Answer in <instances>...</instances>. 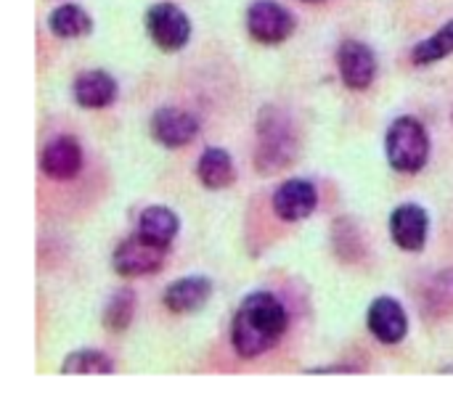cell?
I'll list each match as a JSON object with an SVG mask.
<instances>
[{"mask_svg":"<svg viewBox=\"0 0 453 410\" xmlns=\"http://www.w3.org/2000/svg\"><path fill=\"white\" fill-rule=\"evenodd\" d=\"M289 329V313L284 302L271 292H252L242 300L231 321L234 350L252 361L273 350Z\"/></svg>","mask_w":453,"mask_h":410,"instance_id":"1","label":"cell"},{"mask_svg":"<svg viewBox=\"0 0 453 410\" xmlns=\"http://www.w3.org/2000/svg\"><path fill=\"white\" fill-rule=\"evenodd\" d=\"M292 127H295L292 119L281 109L268 106L260 111V117H257V154H255L260 172H265V175L279 172L295 162L297 140H295Z\"/></svg>","mask_w":453,"mask_h":410,"instance_id":"2","label":"cell"},{"mask_svg":"<svg viewBox=\"0 0 453 410\" xmlns=\"http://www.w3.org/2000/svg\"><path fill=\"white\" fill-rule=\"evenodd\" d=\"M385 154L393 170L417 175L430 159V133L414 117H398L385 135Z\"/></svg>","mask_w":453,"mask_h":410,"instance_id":"3","label":"cell"},{"mask_svg":"<svg viewBox=\"0 0 453 410\" xmlns=\"http://www.w3.org/2000/svg\"><path fill=\"white\" fill-rule=\"evenodd\" d=\"M146 32L159 50L175 53L191 40V19L175 3H154L146 11Z\"/></svg>","mask_w":453,"mask_h":410,"instance_id":"4","label":"cell"},{"mask_svg":"<svg viewBox=\"0 0 453 410\" xmlns=\"http://www.w3.org/2000/svg\"><path fill=\"white\" fill-rule=\"evenodd\" d=\"M165 260H167V247H159L143 239L141 233H135L114 249L111 268L125 278H143L159 273Z\"/></svg>","mask_w":453,"mask_h":410,"instance_id":"5","label":"cell"},{"mask_svg":"<svg viewBox=\"0 0 453 410\" xmlns=\"http://www.w3.org/2000/svg\"><path fill=\"white\" fill-rule=\"evenodd\" d=\"M295 16L276 0H255L247 8V32L260 45H279L295 32Z\"/></svg>","mask_w":453,"mask_h":410,"instance_id":"6","label":"cell"},{"mask_svg":"<svg viewBox=\"0 0 453 410\" xmlns=\"http://www.w3.org/2000/svg\"><path fill=\"white\" fill-rule=\"evenodd\" d=\"M151 138L165 146V148H180L191 143L199 133V119L191 111L175 109V106H162L151 114L149 122Z\"/></svg>","mask_w":453,"mask_h":410,"instance_id":"7","label":"cell"},{"mask_svg":"<svg viewBox=\"0 0 453 410\" xmlns=\"http://www.w3.org/2000/svg\"><path fill=\"white\" fill-rule=\"evenodd\" d=\"M337 69L350 90H366L377 77L374 50L361 40H345L337 50Z\"/></svg>","mask_w":453,"mask_h":410,"instance_id":"8","label":"cell"},{"mask_svg":"<svg viewBox=\"0 0 453 410\" xmlns=\"http://www.w3.org/2000/svg\"><path fill=\"white\" fill-rule=\"evenodd\" d=\"M390 236L398 249L419 252L430 236V215L419 204H401L390 215Z\"/></svg>","mask_w":453,"mask_h":410,"instance_id":"9","label":"cell"},{"mask_svg":"<svg viewBox=\"0 0 453 410\" xmlns=\"http://www.w3.org/2000/svg\"><path fill=\"white\" fill-rule=\"evenodd\" d=\"M366 323H369V331L377 342L382 345H398L406 339L409 334V318H406V310L398 300L393 297H377L369 308V315H366Z\"/></svg>","mask_w":453,"mask_h":410,"instance_id":"10","label":"cell"},{"mask_svg":"<svg viewBox=\"0 0 453 410\" xmlns=\"http://www.w3.org/2000/svg\"><path fill=\"white\" fill-rule=\"evenodd\" d=\"M316 204H319V194H316L313 183L303 180V178L281 183L273 194V212L284 223H297V220L311 217Z\"/></svg>","mask_w":453,"mask_h":410,"instance_id":"11","label":"cell"},{"mask_svg":"<svg viewBox=\"0 0 453 410\" xmlns=\"http://www.w3.org/2000/svg\"><path fill=\"white\" fill-rule=\"evenodd\" d=\"M40 167L50 180H72L82 170V148L74 138L61 135L42 148Z\"/></svg>","mask_w":453,"mask_h":410,"instance_id":"12","label":"cell"},{"mask_svg":"<svg viewBox=\"0 0 453 410\" xmlns=\"http://www.w3.org/2000/svg\"><path fill=\"white\" fill-rule=\"evenodd\" d=\"M212 294V284L204 276H188V278H178L165 289V308L175 315H186V313H196L199 308L207 305Z\"/></svg>","mask_w":453,"mask_h":410,"instance_id":"13","label":"cell"},{"mask_svg":"<svg viewBox=\"0 0 453 410\" xmlns=\"http://www.w3.org/2000/svg\"><path fill=\"white\" fill-rule=\"evenodd\" d=\"M72 93L82 109H106L117 98V80L104 69H88L77 74Z\"/></svg>","mask_w":453,"mask_h":410,"instance_id":"14","label":"cell"},{"mask_svg":"<svg viewBox=\"0 0 453 410\" xmlns=\"http://www.w3.org/2000/svg\"><path fill=\"white\" fill-rule=\"evenodd\" d=\"M196 178L210 191H223L236 180L234 159L226 148H207L196 162Z\"/></svg>","mask_w":453,"mask_h":410,"instance_id":"15","label":"cell"},{"mask_svg":"<svg viewBox=\"0 0 453 410\" xmlns=\"http://www.w3.org/2000/svg\"><path fill=\"white\" fill-rule=\"evenodd\" d=\"M180 231V220L170 207H146L138 217V233L159 247H170Z\"/></svg>","mask_w":453,"mask_h":410,"instance_id":"16","label":"cell"},{"mask_svg":"<svg viewBox=\"0 0 453 410\" xmlns=\"http://www.w3.org/2000/svg\"><path fill=\"white\" fill-rule=\"evenodd\" d=\"M48 29L61 40H77L93 29V21H90V13L85 8H80L74 3H64V5L50 11Z\"/></svg>","mask_w":453,"mask_h":410,"instance_id":"17","label":"cell"},{"mask_svg":"<svg viewBox=\"0 0 453 410\" xmlns=\"http://www.w3.org/2000/svg\"><path fill=\"white\" fill-rule=\"evenodd\" d=\"M422 310L430 318H449L453 315V268L441 270L425 289Z\"/></svg>","mask_w":453,"mask_h":410,"instance_id":"18","label":"cell"},{"mask_svg":"<svg viewBox=\"0 0 453 410\" xmlns=\"http://www.w3.org/2000/svg\"><path fill=\"white\" fill-rule=\"evenodd\" d=\"M453 53V19L451 21H446L435 34H430L427 40H422V42H417V48L411 50V61L417 64V66H430V64H435V61H441V58H446V56H451Z\"/></svg>","mask_w":453,"mask_h":410,"instance_id":"19","label":"cell"},{"mask_svg":"<svg viewBox=\"0 0 453 410\" xmlns=\"http://www.w3.org/2000/svg\"><path fill=\"white\" fill-rule=\"evenodd\" d=\"M61 371L64 374H74V376H82V374L104 376V374H111L114 371V363H111V358L106 353H98V350H77V353H72V355L64 358Z\"/></svg>","mask_w":453,"mask_h":410,"instance_id":"20","label":"cell"},{"mask_svg":"<svg viewBox=\"0 0 453 410\" xmlns=\"http://www.w3.org/2000/svg\"><path fill=\"white\" fill-rule=\"evenodd\" d=\"M135 315V294L130 289H119L114 292V297L106 302L104 310V326L111 331H125L133 323Z\"/></svg>","mask_w":453,"mask_h":410,"instance_id":"21","label":"cell"},{"mask_svg":"<svg viewBox=\"0 0 453 410\" xmlns=\"http://www.w3.org/2000/svg\"><path fill=\"white\" fill-rule=\"evenodd\" d=\"M303 3H324V0H303Z\"/></svg>","mask_w":453,"mask_h":410,"instance_id":"22","label":"cell"}]
</instances>
